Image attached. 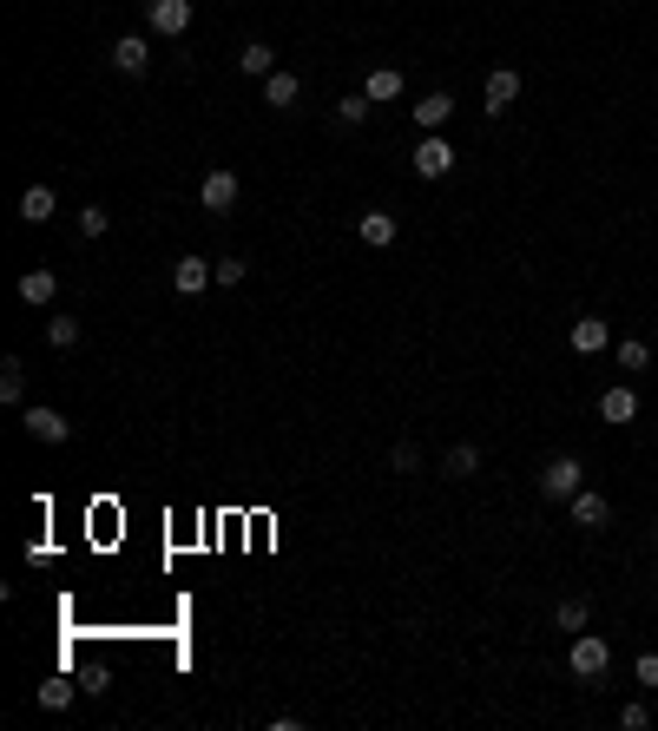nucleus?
<instances>
[{
    "mask_svg": "<svg viewBox=\"0 0 658 731\" xmlns=\"http://www.w3.org/2000/svg\"><path fill=\"white\" fill-rule=\"evenodd\" d=\"M455 145L441 139V132H422V139H415V152H408V165H415V178H448L455 172Z\"/></svg>",
    "mask_w": 658,
    "mask_h": 731,
    "instance_id": "f257e3e1",
    "label": "nucleus"
},
{
    "mask_svg": "<svg viewBox=\"0 0 658 731\" xmlns=\"http://www.w3.org/2000/svg\"><path fill=\"white\" fill-rule=\"evenodd\" d=\"M580 488H586V468H580V455H553L547 468H540V494H547V501H573Z\"/></svg>",
    "mask_w": 658,
    "mask_h": 731,
    "instance_id": "f03ea898",
    "label": "nucleus"
},
{
    "mask_svg": "<svg viewBox=\"0 0 658 731\" xmlns=\"http://www.w3.org/2000/svg\"><path fill=\"white\" fill-rule=\"evenodd\" d=\"M566 666H573V679H599V672L612 666V646L599 633H573V646H566Z\"/></svg>",
    "mask_w": 658,
    "mask_h": 731,
    "instance_id": "7ed1b4c3",
    "label": "nucleus"
},
{
    "mask_svg": "<svg viewBox=\"0 0 658 731\" xmlns=\"http://www.w3.org/2000/svg\"><path fill=\"white\" fill-rule=\"evenodd\" d=\"M20 429H27L33 442H47V448H60L66 435H73V422H66L60 409H47V402H27V409H20Z\"/></svg>",
    "mask_w": 658,
    "mask_h": 731,
    "instance_id": "20e7f679",
    "label": "nucleus"
},
{
    "mask_svg": "<svg viewBox=\"0 0 658 731\" xmlns=\"http://www.w3.org/2000/svg\"><path fill=\"white\" fill-rule=\"evenodd\" d=\"M237 191H244V185H237V172H224V165H218V172L198 178V205L224 218V211H237Z\"/></svg>",
    "mask_w": 658,
    "mask_h": 731,
    "instance_id": "39448f33",
    "label": "nucleus"
},
{
    "mask_svg": "<svg viewBox=\"0 0 658 731\" xmlns=\"http://www.w3.org/2000/svg\"><path fill=\"white\" fill-rule=\"evenodd\" d=\"M218 284V257H178L172 264V290L178 297H198V290Z\"/></svg>",
    "mask_w": 658,
    "mask_h": 731,
    "instance_id": "423d86ee",
    "label": "nucleus"
},
{
    "mask_svg": "<svg viewBox=\"0 0 658 731\" xmlns=\"http://www.w3.org/2000/svg\"><path fill=\"white\" fill-rule=\"evenodd\" d=\"M145 27L165 33V40H178V33L191 27V0H145Z\"/></svg>",
    "mask_w": 658,
    "mask_h": 731,
    "instance_id": "0eeeda50",
    "label": "nucleus"
},
{
    "mask_svg": "<svg viewBox=\"0 0 658 731\" xmlns=\"http://www.w3.org/2000/svg\"><path fill=\"white\" fill-rule=\"evenodd\" d=\"M356 238L369 244V251H389V244L402 238V224H395V211H356Z\"/></svg>",
    "mask_w": 658,
    "mask_h": 731,
    "instance_id": "6e6552de",
    "label": "nucleus"
},
{
    "mask_svg": "<svg viewBox=\"0 0 658 731\" xmlns=\"http://www.w3.org/2000/svg\"><path fill=\"white\" fill-rule=\"evenodd\" d=\"M606 514H612V501H606V494H593V488H580L573 501H566V521L586 527V534H599V527H606Z\"/></svg>",
    "mask_w": 658,
    "mask_h": 731,
    "instance_id": "1a4fd4ad",
    "label": "nucleus"
},
{
    "mask_svg": "<svg viewBox=\"0 0 658 731\" xmlns=\"http://www.w3.org/2000/svg\"><path fill=\"white\" fill-rule=\"evenodd\" d=\"M112 66H119L126 80H145V66H152V53H145V33H119V40H112Z\"/></svg>",
    "mask_w": 658,
    "mask_h": 731,
    "instance_id": "9d476101",
    "label": "nucleus"
},
{
    "mask_svg": "<svg viewBox=\"0 0 658 731\" xmlns=\"http://www.w3.org/2000/svg\"><path fill=\"white\" fill-rule=\"evenodd\" d=\"M481 99H487V112H507L520 99V73H514V66H494L487 86H481Z\"/></svg>",
    "mask_w": 658,
    "mask_h": 731,
    "instance_id": "9b49d317",
    "label": "nucleus"
},
{
    "mask_svg": "<svg viewBox=\"0 0 658 731\" xmlns=\"http://www.w3.org/2000/svg\"><path fill=\"white\" fill-rule=\"evenodd\" d=\"M53 211H60L53 185H27L20 191V224H53Z\"/></svg>",
    "mask_w": 658,
    "mask_h": 731,
    "instance_id": "f8f14e48",
    "label": "nucleus"
},
{
    "mask_svg": "<svg viewBox=\"0 0 658 731\" xmlns=\"http://www.w3.org/2000/svg\"><path fill=\"white\" fill-rule=\"evenodd\" d=\"M566 343H573L580 356H593V350H606V343H612V330H606V317H573Z\"/></svg>",
    "mask_w": 658,
    "mask_h": 731,
    "instance_id": "ddd939ff",
    "label": "nucleus"
},
{
    "mask_svg": "<svg viewBox=\"0 0 658 731\" xmlns=\"http://www.w3.org/2000/svg\"><path fill=\"white\" fill-rule=\"evenodd\" d=\"M599 415H606V422H619V429H626V422H639V396H632L626 382H612L606 396H599Z\"/></svg>",
    "mask_w": 658,
    "mask_h": 731,
    "instance_id": "4468645a",
    "label": "nucleus"
},
{
    "mask_svg": "<svg viewBox=\"0 0 658 731\" xmlns=\"http://www.w3.org/2000/svg\"><path fill=\"white\" fill-rule=\"evenodd\" d=\"M448 119H455V99H448V93H422V99H415V126H422V132H441Z\"/></svg>",
    "mask_w": 658,
    "mask_h": 731,
    "instance_id": "2eb2a0df",
    "label": "nucleus"
},
{
    "mask_svg": "<svg viewBox=\"0 0 658 731\" xmlns=\"http://www.w3.org/2000/svg\"><path fill=\"white\" fill-rule=\"evenodd\" d=\"M237 73H244V80H270V73H277V47L251 40V47L237 53Z\"/></svg>",
    "mask_w": 658,
    "mask_h": 731,
    "instance_id": "dca6fc26",
    "label": "nucleus"
},
{
    "mask_svg": "<svg viewBox=\"0 0 658 731\" xmlns=\"http://www.w3.org/2000/svg\"><path fill=\"white\" fill-rule=\"evenodd\" d=\"M53 297H60V277H53V271H27V277H20V303H33V310H47Z\"/></svg>",
    "mask_w": 658,
    "mask_h": 731,
    "instance_id": "f3484780",
    "label": "nucleus"
},
{
    "mask_svg": "<svg viewBox=\"0 0 658 731\" xmlns=\"http://www.w3.org/2000/svg\"><path fill=\"white\" fill-rule=\"evenodd\" d=\"M297 93H303V80H297V73H283V66L264 80V106H277V112H290V106H297Z\"/></svg>",
    "mask_w": 658,
    "mask_h": 731,
    "instance_id": "a211bd4d",
    "label": "nucleus"
},
{
    "mask_svg": "<svg viewBox=\"0 0 658 731\" xmlns=\"http://www.w3.org/2000/svg\"><path fill=\"white\" fill-rule=\"evenodd\" d=\"M441 475H455V481L481 475V448H474V442H455L448 455H441Z\"/></svg>",
    "mask_w": 658,
    "mask_h": 731,
    "instance_id": "6ab92c4d",
    "label": "nucleus"
},
{
    "mask_svg": "<svg viewBox=\"0 0 658 731\" xmlns=\"http://www.w3.org/2000/svg\"><path fill=\"white\" fill-rule=\"evenodd\" d=\"M20 396H27V363H20V356H7V363H0V402H7V409H20Z\"/></svg>",
    "mask_w": 658,
    "mask_h": 731,
    "instance_id": "aec40b11",
    "label": "nucleus"
},
{
    "mask_svg": "<svg viewBox=\"0 0 658 731\" xmlns=\"http://www.w3.org/2000/svg\"><path fill=\"white\" fill-rule=\"evenodd\" d=\"M362 93L376 99V106H389V99H402V73H395V66H376V73L362 80Z\"/></svg>",
    "mask_w": 658,
    "mask_h": 731,
    "instance_id": "412c9836",
    "label": "nucleus"
},
{
    "mask_svg": "<svg viewBox=\"0 0 658 731\" xmlns=\"http://www.w3.org/2000/svg\"><path fill=\"white\" fill-rule=\"evenodd\" d=\"M553 626H560L566 639H573V633H586V626H593V600H560V613H553Z\"/></svg>",
    "mask_w": 658,
    "mask_h": 731,
    "instance_id": "4be33fe9",
    "label": "nucleus"
},
{
    "mask_svg": "<svg viewBox=\"0 0 658 731\" xmlns=\"http://www.w3.org/2000/svg\"><path fill=\"white\" fill-rule=\"evenodd\" d=\"M73 692H79V685L66 679V672H53V679L40 685V705H47V712H66V705H73Z\"/></svg>",
    "mask_w": 658,
    "mask_h": 731,
    "instance_id": "5701e85b",
    "label": "nucleus"
},
{
    "mask_svg": "<svg viewBox=\"0 0 658 731\" xmlns=\"http://www.w3.org/2000/svg\"><path fill=\"white\" fill-rule=\"evenodd\" d=\"M106 231H112V211L106 205H86V211H79V238H86V244L106 238Z\"/></svg>",
    "mask_w": 658,
    "mask_h": 731,
    "instance_id": "b1692460",
    "label": "nucleus"
},
{
    "mask_svg": "<svg viewBox=\"0 0 658 731\" xmlns=\"http://www.w3.org/2000/svg\"><path fill=\"white\" fill-rule=\"evenodd\" d=\"M369 106H376L369 93H343V99H336V119H343V126H362V119H369Z\"/></svg>",
    "mask_w": 658,
    "mask_h": 731,
    "instance_id": "393cba45",
    "label": "nucleus"
},
{
    "mask_svg": "<svg viewBox=\"0 0 658 731\" xmlns=\"http://www.w3.org/2000/svg\"><path fill=\"white\" fill-rule=\"evenodd\" d=\"M47 343L53 350H73L79 343V317H47Z\"/></svg>",
    "mask_w": 658,
    "mask_h": 731,
    "instance_id": "a878e982",
    "label": "nucleus"
},
{
    "mask_svg": "<svg viewBox=\"0 0 658 731\" xmlns=\"http://www.w3.org/2000/svg\"><path fill=\"white\" fill-rule=\"evenodd\" d=\"M389 461H395V475H415V468H422V448H415V442H395Z\"/></svg>",
    "mask_w": 658,
    "mask_h": 731,
    "instance_id": "bb28decb",
    "label": "nucleus"
},
{
    "mask_svg": "<svg viewBox=\"0 0 658 731\" xmlns=\"http://www.w3.org/2000/svg\"><path fill=\"white\" fill-rule=\"evenodd\" d=\"M652 363V350H645L639 336H626V343H619V369H645Z\"/></svg>",
    "mask_w": 658,
    "mask_h": 731,
    "instance_id": "cd10ccee",
    "label": "nucleus"
},
{
    "mask_svg": "<svg viewBox=\"0 0 658 731\" xmlns=\"http://www.w3.org/2000/svg\"><path fill=\"white\" fill-rule=\"evenodd\" d=\"M244 277H251L244 257H218V284H244Z\"/></svg>",
    "mask_w": 658,
    "mask_h": 731,
    "instance_id": "c85d7f7f",
    "label": "nucleus"
},
{
    "mask_svg": "<svg viewBox=\"0 0 658 731\" xmlns=\"http://www.w3.org/2000/svg\"><path fill=\"white\" fill-rule=\"evenodd\" d=\"M619 725H626V731H645V725H652V712L632 699V705H619Z\"/></svg>",
    "mask_w": 658,
    "mask_h": 731,
    "instance_id": "c756f323",
    "label": "nucleus"
},
{
    "mask_svg": "<svg viewBox=\"0 0 658 731\" xmlns=\"http://www.w3.org/2000/svg\"><path fill=\"white\" fill-rule=\"evenodd\" d=\"M632 679H639V685H658V652H639V666H632Z\"/></svg>",
    "mask_w": 658,
    "mask_h": 731,
    "instance_id": "7c9ffc66",
    "label": "nucleus"
},
{
    "mask_svg": "<svg viewBox=\"0 0 658 731\" xmlns=\"http://www.w3.org/2000/svg\"><path fill=\"white\" fill-rule=\"evenodd\" d=\"M652 547H658V527H652Z\"/></svg>",
    "mask_w": 658,
    "mask_h": 731,
    "instance_id": "2f4dec72",
    "label": "nucleus"
}]
</instances>
